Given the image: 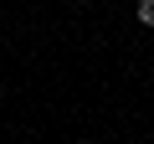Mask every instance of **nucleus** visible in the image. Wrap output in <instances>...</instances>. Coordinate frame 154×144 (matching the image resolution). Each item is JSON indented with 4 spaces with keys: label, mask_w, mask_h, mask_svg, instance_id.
I'll return each mask as SVG.
<instances>
[{
    "label": "nucleus",
    "mask_w": 154,
    "mask_h": 144,
    "mask_svg": "<svg viewBox=\"0 0 154 144\" xmlns=\"http://www.w3.org/2000/svg\"><path fill=\"white\" fill-rule=\"evenodd\" d=\"M139 21H144V26H154V0H144V5H139Z\"/></svg>",
    "instance_id": "1"
}]
</instances>
